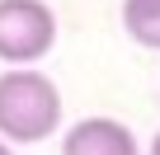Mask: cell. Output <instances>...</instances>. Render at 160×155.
I'll use <instances>...</instances> for the list:
<instances>
[{
  "instance_id": "obj_5",
  "label": "cell",
  "mask_w": 160,
  "mask_h": 155,
  "mask_svg": "<svg viewBox=\"0 0 160 155\" xmlns=\"http://www.w3.org/2000/svg\"><path fill=\"white\" fill-rule=\"evenodd\" d=\"M146 155H160V132L151 136V150H146Z\"/></svg>"
},
{
  "instance_id": "obj_1",
  "label": "cell",
  "mask_w": 160,
  "mask_h": 155,
  "mask_svg": "<svg viewBox=\"0 0 160 155\" xmlns=\"http://www.w3.org/2000/svg\"><path fill=\"white\" fill-rule=\"evenodd\" d=\"M61 127V90L38 66H10L0 75V141L33 146Z\"/></svg>"
},
{
  "instance_id": "obj_6",
  "label": "cell",
  "mask_w": 160,
  "mask_h": 155,
  "mask_svg": "<svg viewBox=\"0 0 160 155\" xmlns=\"http://www.w3.org/2000/svg\"><path fill=\"white\" fill-rule=\"evenodd\" d=\"M0 155H10V141H0Z\"/></svg>"
},
{
  "instance_id": "obj_2",
  "label": "cell",
  "mask_w": 160,
  "mask_h": 155,
  "mask_svg": "<svg viewBox=\"0 0 160 155\" xmlns=\"http://www.w3.org/2000/svg\"><path fill=\"white\" fill-rule=\"evenodd\" d=\"M57 47V14L47 0H0V61L28 66Z\"/></svg>"
},
{
  "instance_id": "obj_3",
  "label": "cell",
  "mask_w": 160,
  "mask_h": 155,
  "mask_svg": "<svg viewBox=\"0 0 160 155\" xmlns=\"http://www.w3.org/2000/svg\"><path fill=\"white\" fill-rule=\"evenodd\" d=\"M61 155H141V146H137L127 122L94 113V118H80V122L66 127Z\"/></svg>"
},
{
  "instance_id": "obj_4",
  "label": "cell",
  "mask_w": 160,
  "mask_h": 155,
  "mask_svg": "<svg viewBox=\"0 0 160 155\" xmlns=\"http://www.w3.org/2000/svg\"><path fill=\"white\" fill-rule=\"evenodd\" d=\"M122 28L132 42L160 52V0H122Z\"/></svg>"
}]
</instances>
